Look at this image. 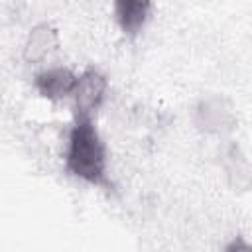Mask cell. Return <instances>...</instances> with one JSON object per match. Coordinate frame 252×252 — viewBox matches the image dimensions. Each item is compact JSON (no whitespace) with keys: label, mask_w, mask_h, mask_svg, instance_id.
Returning <instances> with one entry per match:
<instances>
[{"label":"cell","mask_w":252,"mask_h":252,"mask_svg":"<svg viewBox=\"0 0 252 252\" xmlns=\"http://www.w3.org/2000/svg\"><path fill=\"white\" fill-rule=\"evenodd\" d=\"M152 0H114V18L120 30L128 35H136L148 20Z\"/></svg>","instance_id":"cell-4"},{"label":"cell","mask_w":252,"mask_h":252,"mask_svg":"<svg viewBox=\"0 0 252 252\" xmlns=\"http://www.w3.org/2000/svg\"><path fill=\"white\" fill-rule=\"evenodd\" d=\"M59 45V37L57 32L49 26V24H39L35 26L24 45V59L28 63H35L39 59H43L49 51H53Z\"/></svg>","instance_id":"cell-5"},{"label":"cell","mask_w":252,"mask_h":252,"mask_svg":"<svg viewBox=\"0 0 252 252\" xmlns=\"http://www.w3.org/2000/svg\"><path fill=\"white\" fill-rule=\"evenodd\" d=\"M226 250H228V252H232V250H252V244H246V242H242V240L238 238V240H234L232 244H228Z\"/></svg>","instance_id":"cell-6"},{"label":"cell","mask_w":252,"mask_h":252,"mask_svg":"<svg viewBox=\"0 0 252 252\" xmlns=\"http://www.w3.org/2000/svg\"><path fill=\"white\" fill-rule=\"evenodd\" d=\"M33 85L41 96L49 100H59L73 94V89L77 85V75L67 67H51L37 73Z\"/></svg>","instance_id":"cell-3"},{"label":"cell","mask_w":252,"mask_h":252,"mask_svg":"<svg viewBox=\"0 0 252 252\" xmlns=\"http://www.w3.org/2000/svg\"><path fill=\"white\" fill-rule=\"evenodd\" d=\"M106 87V77L98 69H87L81 77H77V85L71 94L75 102V114L91 116L102 104Z\"/></svg>","instance_id":"cell-2"},{"label":"cell","mask_w":252,"mask_h":252,"mask_svg":"<svg viewBox=\"0 0 252 252\" xmlns=\"http://www.w3.org/2000/svg\"><path fill=\"white\" fill-rule=\"evenodd\" d=\"M67 171L91 185L108 187L106 148L91 120V116L75 114V122L67 140L65 154Z\"/></svg>","instance_id":"cell-1"}]
</instances>
